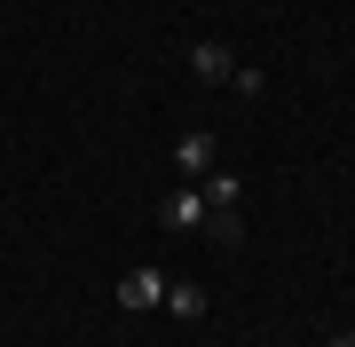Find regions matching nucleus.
I'll return each instance as SVG.
<instances>
[{
    "instance_id": "4",
    "label": "nucleus",
    "mask_w": 355,
    "mask_h": 347,
    "mask_svg": "<svg viewBox=\"0 0 355 347\" xmlns=\"http://www.w3.org/2000/svg\"><path fill=\"white\" fill-rule=\"evenodd\" d=\"M190 71L205 79V87H221V79H229V71H237V55H229V48H221V39H198V48H190Z\"/></svg>"
},
{
    "instance_id": "1",
    "label": "nucleus",
    "mask_w": 355,
    "mask_h": 347,
    "mask_svg": "<svg viewBox=\"0 0 355 347\" xmlns=\"http://www.w3.org/2000/svg\"><path fill=\"white\" fill-rule=\"evenodd\" d=\"M166 284H174L166 269H127V276H119V308H127V316H142V308H166Z\"/></svg>"
},
{
    "instance_id": "7",
    "label": "nucleus",
    "mask_w": 355,
    "mask_h": 347,
    "mask_svg": "<svg viewBox=\"0 0 355 347\" xmlns=\"http://www.w3.org/2000/svg\"><path fill=\"white\" fill-rule=\"evenodd\" d=\"M331 347H355V332H340V339H331Z\"/></svg>"
},
{
    "instance_id": "2",
    "label": "nucleus",
    "mask_w": 355,
    "mask_h": 347,
    "mask_svg": "<svg viewBox=\"0 0 355 347\" xmlns=\"http://www.w3.org/2000/svg\"><path fill=\"white\" fill-rule=\"evenodd\" d=\"M158 221H166V229H190V237H205V221H214V213H205V190H198V181H182V190L158 206Z\"/></svg>"
},
{
    "instance_id": "6",
    "label": "nucleus",
    "mask_w": 355,
    "mask_h": 347,
    "mask_svg": "<svg viewBox=\"0 0 355 347\" xmlns=\"http://www.w3.org/2000/svg\"><path fill=\"white\" fill-rule=\"evenodd\" d=\"M229 87H237V95H261L268 79H261V64H237V71H229Z\"/></svg>"
},
{
    "instance_id": "5",
    "label": "nucleus",
    "mask_w": 355,
    "mask_h": 347,
    "mask_svg": "<svg viewBox=\"0 0 355 347\" xmlns=\"http://www.w3.org/2000/svg\"><path fill=\"white\" fill-rule=\"evenodd\" d=\"M166 308H174L182 323H198L205 316V284H166Z\"/></svg>"
},
{
    "instance_id": "3",
    "label": "nucleus",
    "mask_w": 355,
    "mask_h": 347,
    "mask_svg": "<svg viewBox=\"0 0 355 347\" xmlns=\"http://www.w3.org/2000/svg\"><path fill=\"white\" fill-rule=\"evenodd\" d=\"M214 158H221V150H214V134H205V127H190V134L174 142V166H182V174H214Z\"/></svg>"
}]
</instances>
